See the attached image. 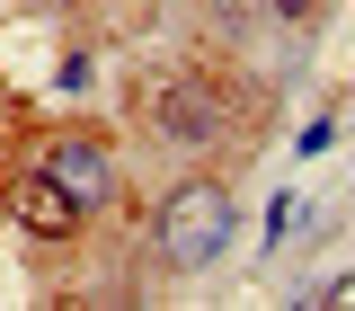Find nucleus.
Masks as SVG:
<instances>
[{
    "label": "nucleus",
    "instance_id": "nucleus-1",
    "mask_svg": "<svg viewBox=\"0 0 355 311\" xmlns=\"http://www.w3.org/2000/svg\"><path fill=\"white\" fill-rule=\"evenodd\" d=\"M231 231H240V205H231L222 178H187V187H169V196L151 205V249H160V267H178V276L214 267L222 249H231Z\"/></svg>",
    "mask_w": 355,
    "mask_h": 311
},
{
    "label": "nucleus",
    "instance_id": "nucleus-2",
    "mask_svg": "<svg viewBox=\"0 0 355 311\" xmlns=\"http://www.w3.org/2000/svg\"><path fill=\"white\" fill-rule=\"evenodd\" d=\"M151 133L169 142V151H214L222 133H231V107H222V89L214 81H160L151 89Z\"/></svg>",
    "mask_w": 355,
    "mask_h": 311
},
{
    "label": "nucleus",
    "instance_id": "nucleus-3",
    "mask_svg": "<svg viewBox=\"0 0 355 311\" xmlns=\"http://www.w3.org/2000/svg\"><path fill=\"white\" fill-rule=\"evenodd\" d=\"M36 169L53 178V187L80 205V214L116 205V187H125V178H116V142H98V133H53V142L36 151Z\"/></svg>",
    "mask_w": 355,
    "mask_h": 311
},
{
    "label": "nucleus",
    "instance_id": "nucleus-4",
    "mask_svg": "<svg viewBox=\"0 0 355 311\" xmlns=\"http://www.w3.org/2000/svg\"><path fill=\"white\" fill-rule=\"evenodd\" d=\"M18 222H27L36 240H71L89 214H80V205H71V196H62L44 169H27V178H18Z\"/></svg>",
    "mask_w": 355,
    "mask_h": 311
},
{
    "label": "nucleus",
    "instance_id": "nucleus-5",
    "mask_svg": "<svg viewBox=\"0 0 355 311\" xmlns=\"http://www.w3.org/2000/svg\"><path fill=\"white\" fill-rule=\"evenodd\" d=\"M275 9H284V18H302V9H311V0H275Z\"/></svg>",
    "mask_w": 355,
    "mask_h": 311
}]
</instances>
